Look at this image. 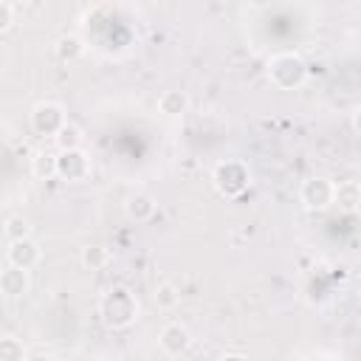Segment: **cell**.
<instances>
[{
    "label": "cell",
    "mask_w": 361,
    "mask_h": 361,
    "mask_svg": "<svg viewBox=\"0 0 361 361\" xmlns=\"http://www.w3.org/2000/svg\"><path fill=\"white\" fill-rule=\"evenodd\" d=\"M99 319L107 330H127L138 319V299L130 288L113 285L99 296Z\"/></svg>",
    "instance_id": "obj_1"
},
{
    "label": "cell",
    "mask_w": 361,
    "mask_h": 361,
    "mask_svg": "<svg viewBox=\"0 0 361 361\" xmlns=\"http://www.w3.org/2000/svg\"><path fill=\"white\" fill-rule=\"evenodd\" d=\"M268 82L279 90H296L307 79V62L302 59L299 51H279L265 62Z\"/></svg>",
    "instance_id": "obj_2"
},
{
    "label": "cell",
    "mask_w": 361,
    "mask_h": 361,
    "mask_svg": "<svg viewBox=\"0 0 361 361\" xmlns=\"http://www.w3.org/2000/svg\"><path fill=\"white\" fill-rule=\"evenodd\" d=\"M212 183L214 189L223 195V197H240L251 189L254 183V172L245 161L240 158H226V161H217L214 169H212Z\"/></svg>",
    "instance_id": "obj_3"
},
{
    "label": "cell",
    "mask_w": 361,
    "mask_h": 361,
    "mask_svg": "<svg viewBox=\"0 0 361 361\" xmlns=\"http://www.w3.org/2000/svg\"><path fill=\"white\" fill-rule=\"evenodd\" d=\"M28 121H31V130L37 133V135H48V138H56L59 135V130L68 124V113H65V107L59 104V102H37L34 107H31V116H28Z\"/></svg>",
    "instance_id": "obj_4"
},
{
    "label": "cell",
    "mask_w": 361,
    "mask_h": 361,
    "mask_svg": "<svg viewBox=\"0 0 361 361\" xmlns=\"http://www.w3.org/2000/svg\"><path fill=\"white\" fill-rule=\"evenodd\" d=\"M333 197H336V183L324 175L307 178L299 189V200L305 203L307 212H327L333 206Z\"/></svg>",
    "instance_id": "obj_5"
},
{
    "label": "cell",
    "mask_w": 361,
    "mask_h": 361,
    "mask_svg": "<svg viewBox=\"0 0 361 361\" xmlns=\"http://www.w3.org/2000/svg\"><path fill=\"white\" fill-rule=\"evenodd\" d=\"M90 175V155L85 149H65L56 155V178L68 183H79Z\"/></svg>",
    "instance_id": "obj_6"
},
{
    "label": "cell",
    "mask_w": 361,
    "mask_h": 361,
    "mask_svg": "<svg viewBox=\"0 0 361 361\" xmlns=\"http://www.w3.org/2000/svg\"><path fill=\"white\" fill-rule=\"evenodd\" d=\"M42 259V248L37 240L31 237H23V240H11L6 245V265H14V268H23V271H31L37 268Z\"/></svg>",
    "instance_id": "obj_7"
},
{
    "label": "cell",
    "mask_w": 361,
    "mask_h": 361,
    "mask_svg": "<svg viewBox=\"0 0 361 361\" xmlns=\"http://www.w3.org/2000/svg\"><path fill=\"white\" fill-rule=\"evenodd\" d=\"M158 344H161V350H164L169 358H178V355H183V353L192 347V333H189L186 324H180V322H169V324L161 330Z\"/></svg>",
    "instance_id": "obj_8"
},
{
    "label": "cell",
    "mask_w": 361,
    "mask_h": 361,
    "mask_svg": "<svg viewBox=\"0 0 361 361\" xmlns=\"http://www.w3.org/2000/svg\"><path fill=\"white\" fill-rule=\"evenodd\" d=\"M28 288H31L28 271L14 268V265H6L3 268V274H0V290H3L6 299H20V296L28 293Z\"/></svg>",
    "instance_id": "obj_9"
},
{
    "label": "cell",
    "mask_w": 361,
    "mask_h": 361,
    "mask_svg": "<svg viewBox=\"0 0 361 361\" xmlns=\"http://www.w3.org/2000/svg\"><path fill=\"white\" fill-rule=\"evenodd\" d=\"M155 209H158V203H155V197H152L149 192H133V195L124 200V214H127L133 223H147V220H152Z\"/></svg>",
    "instance_id": "obj_10"
},
{
    "label": "cell",
    "mask_w": 361,
    "mask_h": 361,
    "mask_svg": "<svg viewBox=\"0 0 361 361\" xmlns=\"http://www.w3.org/2000/svg\"><path fill=\"white\" fill-rule=\"evenodd\" d=\"M158 110H161L164 116H169V118L183 116V113L189 110V93L180 90V87H169V90H164V93L158 96Z\"/></svg>",
    "instance_id": "obj_11"
},
{
    "label": "cell",
    "mask_w": 361,
    "mask_h": 361,
    "mask_svg": "<svg viewBox=\"0 0 361 361\" xmlns=\"http://www.w3.org/2000/svg\"><path fill=\"white\" fill-rule=\"evenodd\" d=\"M333 206H338L341 212H358L361 209V183L358 180H341V183H336Z\"/></svg>",
    "instance_id": "obj_12"
},
{
    "label": "cell",
    "mask_w": 361,
    "mask_h": 361,
    "mask_svg": "<svg viewBox=\"0 0 361 361\" xmlns=\"http://www.w3.org/2000/svg\"><path fill=\"white\" fill-rule=\"evenodd\" d=\"M110 259H113V254H110V248L102 245V243H87V245L79 251V262H82L87 271H102V268L110 265Z\"/></svg>",
    "instance_id": "obj_13"
},
{
    "label": "cell",
    "mask_w": 361,
    "mask_h": 361,
    "mask_svg": "<svg viewBox=\"0 0 361 361\" xmlns=\"http://www.w3.org/2000/svg\"><path fill=\"white\" fill-rule=\"evenodd\" d=\"M56 155L59 152H51V149H37L31 155V175L37 180H51L56 178Z\"/></svg>",
    "instance_id": "obj_14"
},
{
    "label": "cell",
    "mask_w": 361,
    "mask_h": 361,
    "mask_svg": "<svg viewBox=\"0 0 361 361\" xmlns=\"http://www.w3.org/2000/svg\"><path fill=\"white\" fill-rule=\"evenodd\" d=\"M54 54H56L59 62H76L85 54V42L76 34H62L54 42Z\"/></svg>",
    "instance_id": "obj_15"
},
{
    "label": "cell",
    "mask_w": 361,
    "mask_h": 361,
    "mask_svg": "<svg viewBox=\"0 0 361 361\" xmlns=\"http://www.w3.org/2000/svg\"><path fill=\"white\" fill-rule=\"evenodd\" d=\"M54 141H56L59 152H65V149H82V141H85V135H82V127H79V124L68 121V124L59 130V135H56Z\"/></svg>",
    "instance_id": "obj_16"
},
{
    "label": "cell",
    "mask_w": 361,
    "mask_h": 361,
    "mask_svg": "<svg viewBox=\"0 0 361 361\" xmlns=\"http://www.w3.org/2000/svg\"><path fill=\"white\" fill-rule=\"evenodd\" d=\"M178 302H180V290L175 288V282H169V279L158 282V288H155V305L161 310H172Z\"/></svg>",
    "instance_id": "obj_17"
},
{
    "label": "cell",
    "mask_w": 361,
    "mask_h": 361,
    "mask_svg": "<svg viewBox=\"0 0 361 361\" xmlns=\"http://www.w3.org/2000/svg\"><path fill=\"white\" fill-rule=\"evenodd\" d=\"M0 361H28L23 341L14 336H3L0 338Z\"/></svg>",
    "instance_id": "obj_18"
},
{
    "label": "cell",
    "mask_w": 361,
    "mask_h": 361,
    "mask_svg": "<svg viewBox=\"0 0 361 361\" xmlns=\"http://www.w3.org/2000/svg\"><path fill=\"white\" fill-rule=\"evenodd\" d=\"M28 231H31V226H28V220H25L23 214H8V217H6L3 234H6L8 243H11V240H23V237H28Z\"/></svg>",
    "instance_id": "obj_19"
},
{
    "label": "cell",
    "mask_w": 361,
    "mask_h": 361,
    "mask_svg": "<svg viewBox=\"0 0 361 361\" xmlns=\"http://www.w3.org/2000/svg\"><path fill=\"white\" fill-rule=\"evenodd\" d=\"M14 25V6L8 0H0V34H6Z\"/></svg>",
    "instance_id": "obj_20"
},
{
    "label": "cell",
    "mask_w": 361,
    "mask_h": 361,
    "mask_svg": "<svg viewBox=\"0 0 361 361\" xmlns=\"http://www.w3.org/2000/svg\"><path fill=\"white\" fill-rule=\"evenodd\" d=\"M353 130H355V133L361 135V104H358V107L353 110Z\"/></svg>",
    "instance_id": "obj_21"
},
{
    "label": "cell",
    "mask_w": 361,
    "mask_h": 361,
    "mask_svg": "<svg viewBox=\"0 0 361 361\" xmlns=\"http://www.w3.org/2000/svg\"><path fill=\"white\" fill-rule=\"evenodd\" d=\"M217 361H248V355H243V353H226Z\"/></svg>",
    "instance_id": "obj_22"
},
{
    "label": "cell",
    "mask_w": 361,
    "mask_h": 361,
    "mask_svg": "<svg viewBox=\"0 0 361 361\" xmlns=\"http://www.w3.org/2000/svg\"><path fill=\"white\" fill-rule=\"evenodd\" d=\"M28 361H56V358L48 353H37V355H28Z\"/></svg>",
    "instance_id": "obj_23"
},
{
    "label": "cell",
    "mask_w": 361,
    "mask_h": 361,
    "mask_svg": "<svg viewBox=\"0 0 361 361\" xmlns=\"http://www.w3.org/2000/svg\"><path fill=\"white\" fill-rule=\"evenodd\" d=\"M161 361H175V358H169V355H166V358H161Z\"/></svg>",
    "instance_id": "obj_24"
},
{
    "label": "cell",
    "mask_w": 361,
    "mask_h": 361,
    "mask_svg": "<svg viewBox=\"0 0 361 361\" xmlns=\"http://www.w3.org/2000/svg\"><path fill=\"white\" fill-rule=\"evenodd\" d=\"M358 293H361V290H358Z\"/></svg>",
    "instance_id": "obj_25"
}]
</instances>
